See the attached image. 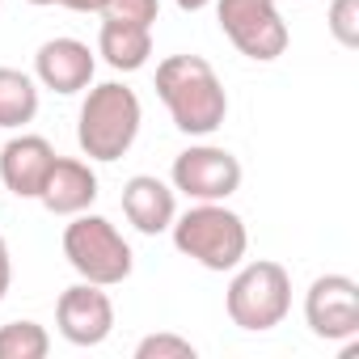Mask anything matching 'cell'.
<instances>
[{"label": "cell", "instance_id": "6da1fadb", "mask_svg": "<svg viewBox=\"0 0 359 359\" xmlns=\"http://www.w3.org/2000/svg\"><path fill=\"white\" fill-rule=\"evenodd\" d=\"M156 97L165 102L169 118L187 135H212L224 127L229 93L216 68L203 55H169L156 68Z\"/></svg>", "mask_w": 359, "mask_h": 359}, {"label": "cell", "instance_id": "7a4b0ae2", "mask_svg": "<svg viewBox=\"0 0 359 359\" xmlns=\"http://www.w3.org/2000/svg\"><path fill=\"white\" fill-rule=\"evenodd\" d=\"M140 123H144V106L135 89H127L123 81H106V85H93L81 106L76 144L89 161H118L135 144Z\"/></svg>", "mask_w": 359, "mask_h": 359}, {"label": "cell", "instance_id": "3957f363", "mask_svg": "<svg viewBox=\"0 0 359 359\" xmlns=\"http://www.w3.org/2000/svg\"><path fill=\"white\" fill-rule=\"evenodd\" d=\"M169 229H173L177 254H187L203 271H237L250 250L245 220L224 203H195L191 212L173 216Z\"/></svg>", "mask_w": 359, "mask_h": 359}, {"label": "cell", "instance_id": "277c9868", "mask_svg": "<svg viewBox=\"0 0 359 359\" xmlns=\"http://www.w3.org/2000/svg\"><path fill=\"white\" fill-rule=\"evenodd\" d=\"M64 258L85 283L97 287H118L135 266L123 233L106 216H89V212L72 216V224L64 229Z\"/></svg>", "mask_w": 359, "mask_h": 359}, {"label": "cell", "instance_id": "5b68a950", "mask_svg": "<svg viewBox=\"0 0 359 359\" xmlns=\"http://www.w3.org/2000/svg\"><path fill=\"white\" fill-rule=\"evenodd\" d=\"M224 309H229L233 325H241L250 334L275 330L287 317V309H292V275L279 262H271V258L245 262L233 275V283H229Z\"/></svg>", "mask_w": 359, "mask_h": 359}, {"label": "cell", "instance_id": "8992f818", "mask_svg": "<svg viewBox=\"0 0 359 359\" xmlns=\"http://www.w3.org/2000/svg\"><path fill=\"white\" fill-rule=\"evenodd\" d=\"M216 18L229 43L258 64H271L287 51V22L279 18L275 0H216Z\"/></svg>", "mask_w": 359, "mask_h": 359}, {"label": "cell", "instance_id": "52a82bcc", "mask_svg": "<svg viewBox=\"0 0 359 359\" xmlns=\"http://www.w3.org/2000/svg\"><path fill=\"white\" fill-rule=\"evenodd\" d=\"M241 187V161L229 148L195 144L173 156V191H182L195 203H224Z\"/></svg>", "mask_w": 359, "mask_h": 359}, {"label": "cell", "instance_id": "ba28073f", "mask_svg": "<svg viewBox=\"0 0 359 359\" xmlns=\"http://www.w3.org/2000/svg\"><path fill=\"white\" fill-rule=\"evenodd\" d=\"M304 321L317 338L346 342L359 334V283L351 275H321L304 296Z\"/></svg>", "mask_w": 359, "mask_h": 359}, {"label": "cell", "instance_id": "9c48e42d", "mask_svg": "<svg viewBox=\"0 0 359 359\" xmlns=\"http://www.w3.org/2000/svg\"><path fill=\"white\" fill-rule=\"evenodd\" d=\"M55 325L72 346H102L114 330V300L106 296V287L81 279L68 292H60Z\"/></svg>", "mask_w": 359, "mask_h": 359}, {"label": "cell", "instance_id": "30bf717a", "mask_svg": "<svg viewBox=\"0 0 359 359\" xmlns=\"http://www.w3.org/2000/svg\"><path fill=\"white\" fill-rule=\"evenodd\" d=\"M93 68H97V60H93L89 43H81V39H47L39 47V55H34L39 85L43 89H55L64 97L89 89L93 85Z\"/></svg>", "mask_w": 359, "mask_h": 359}, {"label": "cell", "instance_id": "8fae6325", "mask_svg": "<svg viewBox=\"0 0 359 359\" xmlns=\"http://www.w3.org/2000/svg\"><path fill=\"white\" fill-rule=\"evenodd\" d=\"M39 203L51 216H81L97 203V173L89 169V161L76 156H55L47 177H43V191Z\"/></svg>", "mask_w": 359, "mask_h": 359}, {"label": "cell", "instance_id": "7c38bea8", "mask_svg": "<svg viewBox=\"0 0 359 359\" xmlns=\"http://www.w3.org/2000/svg\"><path fill=\"white\" fill-rule=\"evenodd\" d=\"M51 161H55V148L43 135H13L0 148V182L18 199H39Z\"/></svg>", "mask_w": 359, "mask_h": 359}, {"label": "cell", "instance_id": "4fadbf2b", "mask_svg": "<svg viewBox=\"0 0 359 359\" xmlns=\"http://www.w3.org/2000/svg\"><path fill=\"white\" fill-rule=\"evenodd\" d=\"M123 216H127L144 237L165 233V229L173 224V216H177L173 187H165L161 177H152V173L127 177V187H123Z\"/></svg>", "mask_w": 359, "mask_h": 359}, {"label": "cell", "instance_id": "5bb4252c", "mask_svg": "<svg viewBox=\"0 0 359 359\" xmlns=\"http://www.w3.org/2000/svg\"><path fill=\"white\" fill-rule=\"evenodd\" d=\"M97 55H102L114 72H135V68H144L148 55H152V30H144V26H123V22H102Z\"/></svg>", "mask_w": 359, "mask_h": 359}, {"label": "cell", "instance_id": "9a60e30c", "mask_svg": "<svg viewBox=\"0 0 359 359\" xmlns=\"http://www.w3.org/2000/svg\"><path fill=\"white\" fill-rule=\"evenodd\" d=\"M39 114V85L22 68H0V127H26Z\"/></svg>", "mask_w": 359, "mask_h": 359}, {"label": "cell", "instance_id": "2e32d148", "mask_svg": "<svg viewBox=\"0 0 359 359\" xmlns=\"http://www.w3.org/2000/svg\"><path fill=\"white\" fill-rule=\"evenodd\" d=\"M51 338L39 321H9L0 325V359H43Z\"/></svg>", "mask_w": 359, "mask_h": 359}, {"label": "cell", "instance_id": "e0dca14e", "mask_svg": "<svg viewBox=\"0 0 359 359\" xmlns=\"http://www.w3.org/2000/svg\"><path fill=\"white\" fill-rule=\"evenodd\" d=\"M161 18V0H106L102 22H123V26H144L152 30Z\"/></svg>", "mask_w": 359, "mask_h": 359}, {"label": "cell", "instance_id": "ac0fdd59", "mask_svg": "<svg viewBox=\"0 0 359 359\" xmlns=\"http://www.w3.org/2000/svg\"><path fill=\"white\" fill-rule=\"evenodd\" d=\"M135 359H195V342L177 334H148L140 338Z\"/></svg>", "mask_w": 359, "mask_h": 359}, {"label": "cell", "instance_id": "d6986e66", "mask_svg": "<svg viewBox=\"0 0 359 359\" xmlns=\"http://www.w3.org/2000/svg\"><path fill=\"white\" fill-rule=\"evenodd\" d=\"M330 34L346 51L359 47V0H334L330 5Z\"/></svg>", "mask_w": 359, "mask_h": 359}, {"label": "cell", "instance_id": "ffe728a7", "mask_svg": "<svg viewBox=\"0 0 359 359\" xmlns=\"http://www.w3.org/2000/svg\"><path fill=\"white\" fill-rule=\"evenodd\" d=\"M30 5H64L72 13H102L106 0H30Z\"/></svg>", "mask_w": 359, "mask_h": 359}, {"label": "cell", "instance_id": "44dd1931", "mask_svg": "<svg viewBox=\"0 0 359 359\" xmlns=\"http://www.w3.org/2000/svg\"><path fill=\"white\" fill-rule=\"evenodd\" d=\"M9 283H13V258H9V245L0 237V300L9 296Z\"/></svg>", "mask_w": 359, "mask_h": 359}, {"label": "cell", "instance_id": "7402d4cb", "mask_svg": "<svg viewBox=\"0 0 359 359\" xmlns=\"http://www.w3.org/2000/svg\"><path fill=\"white\" fill-rule=\"evenodd\" d=\"M208 5H212V0H177V9H187V13H199Z\"/></svg>", "mask_w": 359, "mask_h": 359}]
</instances>
